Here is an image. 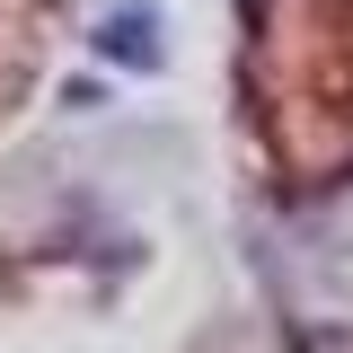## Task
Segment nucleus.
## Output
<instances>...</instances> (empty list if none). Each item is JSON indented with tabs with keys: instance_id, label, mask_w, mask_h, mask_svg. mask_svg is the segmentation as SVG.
Returning a JSON list of instances; mask_svg holds the SVG:
<instances>
[{
	"instance_id": "obj_1",
	"label": "nucleus",
	"mask_w": 353,
	"mask_h": 353,
	"mask_svg": "<svg viewBox=\"0 0 353 353\" xmlns=\"http://www.w3.org/2000/svg\"><path fill=\"white\" fill-rule=\"evenodd\" d=\"M106 53H124V62H150L159 44H150V18H115L106 27Z\"/></svg>"
}]
</instances>
